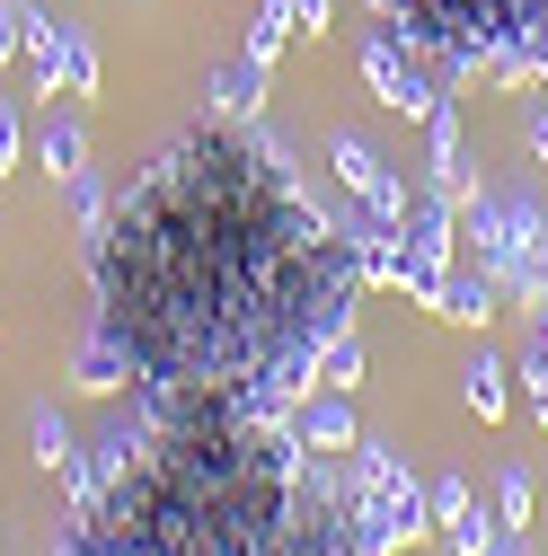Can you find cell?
<instances>
[{"mask_svg":"<svg viewBox=\"0 0 548 556\" xmlns=\"http://www.w3.org/2000/svg\"><path fill=\"white\" fill-rule=\"evenodd\" d=\"M363 248L292 177V151L257 124H186L142 160L89 239L98 327L160 389H231L265 363H319L354 327Z\"/></svg>","mask_w":548,"mask_h":556,"instance_id":"cell-1","label":"cell"},{"mask_svg":"<svg viewBox=\"0 0 548 556\" xmlns=\"http://www.w3.org/2000/svg\"><path fill=\"white\" fill-rule=\"evenodd\" d=\"M142 442L124 477L72 504L80 556H354L346 459L301 451L292 415L248 425L231 389H133Z\"/></svg>","mask_w":548,"mask_h":556,"instance_id":"cell-2","label":"cell"},{"mask_svg":"<svg viewBox=\"0 0 548 556\" xmlns=\"http://www.w3.org/2000/svg\"><path fill=\"white\" fill-rule=\"evenodd\" d=\"M381 27L407 36L434 72L460 89V80H505V89H531L522 53L548 45V0H372Z\"/></svg>","mask_w":548,"mask_h":556,"instance_id":"cell-3","label":"cell"},{"mask_svg":"<svg viewBox=\"0 0 548 556\" xmlns=\"http://www.w3.org/2000/svg\"><path fill=\"white\" fill-rule=\"evenodd\" d=\"M451 265H460V203H451L443 186H416V203H407V230H398L389 292H407V309H443Z\"/></svg>","mask_w":548,"mask_h":556,"instance_id":"cell-4","label":"cell"},{"mask_svg":"<svg viewBox=\"0 0 548 556\" xmlns=\"http://www.w3.org/2000/svg\"><path fill=\"white\" fill-rule=\"evenodd\" d=\"M363 80H372V98L389 106V115H407V124H425L443 98H451V80L434 72V62L407 45V36H389V27H372L363 36Z\"/></svg>","mask_w":548,"mask_h":556,"instance_id":"cell-5","label":"cell"},{"mask_svg":"<svg viewBox=\"0 0 548 556\" xmlns=\"http://www.w3.org/2000/svg\"><path fill=\"white\" fill-rule=\"evenodd\" d=\"M327 168H336V186H346V194L363 203L381 230H407V203H416V186H407V177H398V168L363 142L354 124H336V132H327Z\"/></svg>","mask_w":548,"mask_h":556,"instance_id":"cell-6","label":"cell"},{"mask_svg":"<svg viewBox=\"0 0 548 556\" xmlns=\"http://www.w3.org/2000/svg\"><path fill=\"white\" fill-rule=\"evenodd\" d=\"M292 433H301V451H319V459H346V451L363 442L354 389H301V406H292Z\"/></svg>","mask_w":548,"mask_h":556,"instance_id":"cell-7","label":"cell"},{"mask_svg":"<svg viewBox=\"0 0 548 556\" xmlns=\"http://www.w3.org/2000/svg\"><path fill=\"white\" fill-rule=\"evenodd\" d=\"M72 380L89 389V397H133V389H142V371H133V354H124V336H107V327H89L80 336V354H72Z\"/></svg>","mask_w":548,"mask_h":556,"instance_id":"cell-8","label":"cell"},{"mask_svg":"<svg viewBox=\"0 0 548 556\" xmlns=\"http://www.w3.org/2000/svg\"><path fill=\"white\" fill-rule=\"evenodd\" d=\"M425 186H443L451 203L477 186V177H469V151H460V106H451V98L425 115Z\"/></svg>","mask_w":548,"mask_h":556,"instance_id":"cell-9","label":"cell"},{"mask_svg":"<svg viewBox=\"0 0 548 556\" xmlns=\"http://www.w3.org/2000/svg\"><path fill=\"white\" fill-rule=\"evenodd\" d=\"M265 80H274L265 62H248V53H231L222 72L203 80V98H213V115H231V124H257V115H265Z\"/></svg>","mask_w":548,"mask_h":556,"instance_id":"cell-10","label":"cell"},{"mask_svg":"<svg viewBox=\"0 0 548 556\" xmlns=\"http://www.w3.org/2000/svg\"><path fill=\"white\" fill-rule=\"evenodd\" d=\"M460 397H469V415H477V425H505V415H513V363L477 344V354H469V371H460Z\"/></svg>","mask_w":548,"mask_h":556,"instance_id":"cell-11","label":"cell"},{"mask_svg":"<svg viewBox=\"0 0 548 556\" xmlns=\"http://www.w3.org/2000/svg\"><path fill=\"white\" fill-rule=\"evenodd\" d=\"M505 309V283H496V274L487 265H451V283H443V309L434 318H451V327H487Z\"/></svg>","mask_w":548,"mask_h":556,"instance_id":"cell-12","label":"cell"},{"mask_svg":"<svg viewBox=\"0 0 548 556\" xmlns=\"http://www.w3.org/2000/svg\"><path fill=\"white\" fill-rule=\"evenodd\" d=\"M36 168L53 177V186H72L80 168H89V124L62 106V115H45V132H36Z\"/></svg>","mask_w":548,"mask_h":556,"instance_id":"cell-13","label":"cell"},{"mask_svg":"<svg viewBox=\"0 0 548 556\" xmlns=\"http://www.w3.org/2000/svg\"><path fill=\"white\" fill-rule=\"evenodd\" d=\"M513 380H522L531 425L548 433V309H531V336H522V354H513Z\"/></svg>","mask_w":548,"mask_h":556,"instance_id":"cell-14","label":"cell"},{"mask_svg":"<svg viewBox=\"0 0 548 556\" xmlns=\"http://www.w3.org/2000/svg\"><path fill=\"white\" fill-rule=\"evenodd\" d=\"M301 36V18H292V0H257V18H248V62H265V72H274V62H284V45Z\"/></svg>","mask_w":548,"mask_h":556,"instance_id":"cell-15","label":"cell"},{"mask_svg":"<svg viewBox=\"0 0 548 556\" xmlns=\"http://www.w3.org/2000/svg\"><path fill=\"white\" fill-rule=\"evenodd\" d=\"M27 442H36V468H45V477H62V468L80 459L72 425H62V406H27Z\"/></svg>","mask_w":548,"mask_h":556,"instance_id":"cell-16","label":"cell"},{"mask_svg":"<svg viewBox=\"0 0 548 556\" xmlns=\"http://www.w3.org/2000/svg\"><path fill=\"white\" fill-rule=\"evenodd\" d=\"M496 539H505V521H496V504H477V495L443 521V547H451V556H487Z\"/></svg>","mask_w":548,"mask_h":556,"instance_id":"cell-17","label":"cell"},{"mask_svg":"<svg viewBox=\"0 0 548 556\" xmlns=\"http://www.w3.org/2000/svg\"><path fill=\"white\" fill-rule=\"evenodd\" d=\"M53 98H98V45L80 27H62V62H53Z\"/></svg>","mask_w":548,"mask_h":556,"instance_id":"cell-18","label":"cell"},{"mask_svg":"<svg viewBox=\"0 0 548 556\" xmlns=\"http://www.w3.org/2000/svg\"><path fill=\"white\" fill-rule=\"evenodd\" d=\"M354 380H363V336L336 327V336L319 344V389H354Z\"/></svg>","mask_w":548,"mask_h":556,"instance_id":"cell-19","label":"cell"},{"mask_svg":"<svg viewBox=\"0 0 548 556\" xmlns=\"http://www.w3.org/2000/svg\"><path fill=\"white\" fill-rule=\"evenodd\" d=\"M18 62H27V80H36L45 98H53V62H62V18H45V10H36V18H27V53H18Z\"/></svg>","mask_w":548,"mask_h":556,"instance_id":"cell-20","label":"cell"},{"mask_svg":"<svg viewBox=\"0 0 548 556\" xmlns=\"http://www.w3.org/2000/svg\"><path fill=\"white\" fill-rule=\"evenodd\" d=\"M531 513H539V485H531V468L513 459V468L496 477V521H505V530H522Z\"/></svg>","mask_w":548,"mask_h":556,"instance_id":"cell-21","label":"cell"},{"mask_svg":"<svg viewBox=\"0 0 548 556\" xmlns=\"http://www.w3.org/2000/svg\"><path fill=\"white\" fill-rule=\"evenodd\" d=\"M27 18H36V0H0V72H18V53H27Z\"/></svg>","mask_w":548,"mask_h":556,"instance_id":"cell-22","label":"cell"},{"mask_svg":"<svg viewBox=\"0 0 548 556\" xmlns=\"http://www.w3.org/2000/svg\"><path fill=\"white\" fill-rule=\"evenodd\" d=\"M425 504H434V530H443V521L469 504V485H460V477H434V485H425Z\"/></svg>","mask_w":548,"mask_h":556,"instance_id":"cell-23","label":"cell"},{"mask_svg":"<svg viewBox=\"0 0 548 556\" xmlns=\"http://www.w3.org/2000/svg\"><path fill=\"white\" fill-rule=\"evenodd\" d=\"M10 168H18V98L0 89V177H10Z\"/></svg>","mask_w":548,"mask_h":556,"instance_id":"cell-24","label":"cell"},{"mask_svg":"<svg viewBox=\"0 0 548 556\" xmlns=\"http://www.w3.org/2000/svg\"><path fill=\"white\" fill-rule=\"evenodd\" d=\"M522 142H531V160H539V168H548V106H539V98H531V106H522Z\"/></svg>","mask_w":548,"mask_h":556,"instance_id":"cell-25","label":"cell"},{"mask_svg":"<svg viewBox=\"0 0 548 556\" xmlns=\"http://www.w3.org/2000/svg\"><path fill=\"white\" fill-rule=\"evenodd\" d=\"M292 18H301V36H327L336 27V0H292Z\"/></svg>","mask_w":548,"mask_h":556,"instance_id":"cell-26","label":"cell"},{"mask_svg":"<svg viewBox=\"0 0 548 556\" xmlns=\"http://www.w3.org/2000/svg\"><path fill=\"white\" fill-rule=\"evenodd\" d=\"M487 556H522V530H505V539H496V547H487Z\"/></svg>","mask_w":548,"mask_h":556,"instance_id":"cell-27","label":"cell"}]
</instances>
